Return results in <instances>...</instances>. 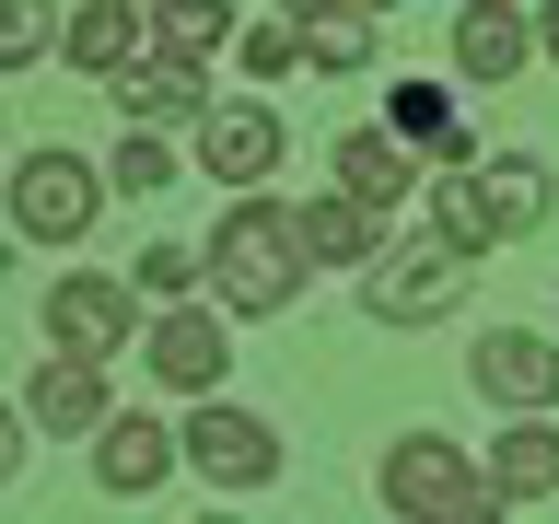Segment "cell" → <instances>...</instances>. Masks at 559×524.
I'll return each instance as SVG.
<instances>
[{"instance_id": "1", "label": "cell", "mask_w": 559, "mask_h": 524, "mask_svg": "<svg viewBox=\"0 0 559 524\" xmlns=\"http://www.w3.org/2000/svg\"><path fill=\"white\" fill-rule=\"evenodd\" d=\"M304 279H314V245H304V222H292V199L234 187L222 234H210V303L222 314H292Z\"/></svg>"}, {"instance_id": "2", "label": "cell", "mask_w": 559, "mask_h": 524, "mask_svg": "<svg viewBox=\"0 0 559 524\" xmlns=\"http://www.w3.org/2000/svg\"><path fill=\"white\" fill-rule=\"evenodd\" d=\"M548 222V164L536 152H501V164H454L443 187H431V234L466 245V257H489V245H513Z\"/></svg>"}, {"instance_id": "3", "label": "cell", "mask_w": 559, "mask_h": 524, "mask_svg": "<svg viewBox=\"0 0 559 524\" xmlns=\"http://www.w3.org/2000/svg\"><path fill=\"white\" fill-rule=\"evenodd\" d=\"M373 501H384V513H408V524H478V513H501V489H489V454L443 443V431H408V443H384Z\"/></svg>"}, {"instance_id": "4", "label": "cell", "mask_w": 559, "mask_h": 524, "mask_svg": "<svg viewBox=\"0 0 559 524\" xmlns=\"http://www.w3.org/2000/svg\"><path fill=\"white\" fill-rule=\"evenodd\" d=\"M105 199H117V187H105V164L94 152H59V140H47V152H24V164H12V234L24 245H82L105 222Z\"/></svg>"}, {"instance_id": "5", "label": "cell", "mask_w": 559, "mask_h": 524, "mask_svg": "<svg viewBox=\"0 0 559 524\" xmlns=\"http://www.w3.org/2000/svg\"><path fill=\"white\" fill-rule=\"evenodd\" d=\"M466 269H478V257H466V245H384L373 269H361V303L384 314V326H443L454 303H466Z\"/></svg>"}, {"instance_id": "6", "label": "cell", "mask_w": 559, "mask_h": 524, "mask_svg": "<svg viewBox=\"0 0 559 524\" xmlns=\"http://www.w3.org/2000/svg\"><path fill=\"white\" fill-rule=\"evenodd\" d=\"M175 443H187V466H199L210 489H269L280 478V431L257 408H222V396H210V408H187V431H175Z\"/></svg>"}, {"instance_id": "7", "label": "cell", "mask_w": 559, "mask_h": 524, "mask_svg": "<svg viewBox=\"0 0 559 524\" xmlns=\"http://www.w3.org/2000/svg\"><path fill=\"white\" fill-rule=\"evenodd\" d=\"M280 152H292V117L257 105V94H234V105H210V117H199V175H222V187H269Z\"/></svg>"}, {"instance_id": "8", "label": "cell", "mask_w": 559, "mask_h": 524, "mask_svg": "<svg viewBox=\"0 0 559 524\" xmlns=\"http://www.w3.org/2000/svg\"><path fill=\"white\" fill-rule=\"evenodd\" d=\"M47 338L82 349V361H117V349L140 338V303H129V279H105V269H70L59 291H47Z\"/></svg>"}, {"instance_id": "9", "label": "cell", "mask_w": 559, "mask_h": 524, "mask_svg": "<svg viewBox=\"0 0 559 524\" xmlns=\"http://www.w3.org/2000/svg\"><path fill=\"white\" fill-rule=\"evenodd\" d=\"M466 384H478L489 408H559V338H536V326H489V338L466 349Z\"/></svg>"}, {"instance_id": "10", "label": "cell", "mask_w": 559, "mask_h": 524, "mask_svg": "<svg viewBox=\"0 0 559 524\" xmlns=\"http://www.w3.org/2000/svg\"><path fill=\"white\" fill-rule=\"evenodd\" d=\"M443 47H454V82L501 94V82H524V59H536V12H513V0H466Z\"/></svg>"}, {"instance_id": "11", "label": "cell", "mask_w": 559, "mask_h": 524, "mask_svg": "<svg viewBox=\"0 0 559 524\" xmlns=\"http://www.w3.org/2000/svg\"><path fill=\"white\" fill-rule=\"evenodd\" d=\"M152 338V373L175 384V396H222V373H234V338H222V303H175L140 326Z\"/></svg>"}, {"instance_id": "12", "label": "cell", "mask_w": 559, "mask_h": 524, "mask_svg": "<svg viewBox=\"0 0 559 524\" xmlns=\"http://www.w3.org/2000/svg\"><path fill=\"white\" fill-rule=\"evenodd\" d=\"M24 419H35V431H59V443H94L105 419H117V408H105V361H82V349L35 361V373H24Z\"/></svg>"}, {"instance_id": "13", "label": "cell", "mask_w": 559, "mask_h": 524, "mask_svg": "<svg viewBox=\"0 0 559 524\" xmlns=\"http://www.w3.org/2000/svg\"><path fill=\"white\" fill-rule=\"evenodd\" d=\"M175 454H187V443H175V419L117 408V419L94 431V489H105V501H140V489H164V466H175Z\"/></svg>"}, {"instance_id": "14", "label": "cell", "mask_w": 559, "mask_h": 524, "mask_svg": "<svg viewBox=\"0 0 559 524\" xmlns=\"http://www.w3.org/2000/svg\"><path fill=\"white\" fill-rule=\"evenodd\" d=\"M117 117H129V129H199V117H210V70L152 47V59L117 70Z\"/></svg>"}, {"instance_id": "15", "label": "cell", "mask_w": 559, "mask_h": 524, "mask_svg": "<svg viewBox=\"0 0 559 524\" xmlns=\"http://www.w3.org/2000/svg\"><path fill=\"white\" fill-rule=\"evenodd\" d=\"M140 47H152V12H140V0H82V12L59 24V59L94 70V82H117Z\"/></svg>"}, {"instance_id": "16", "label": "cell", "mask_w": 559, "mask_h": 524, "mask_svg": "<svg viewBox=\"0 0 559 524\" xmlns=\"http://www.w3.org/2000/svg\"><path fill=\"white\" fill-rule=\"evenodd\" d=\"M292 222H304L314 269H373V257H384V210H373V199H349V187H326V199H304Z\"/></svg>"}, {"instance_id": "17", "label": "cell", "mask_w": 559, "mask_h": 524, "mask_svg": "<svg viewBox=\"0 0 559 524\" xmlns=\"http://www.w3.org/2000/svg\"><path fill=\"white\" fill-rule=\"evenodd\" d=\"M489 489H501V513L513 501H559V431L536 408H513V431L489 443Z\"/></svg>"}, {"instance_id": "18", "label": "cell", "mask_w": 559, "mask_h": 524, "mask_svg": "<svg viewBox=\"0 0 559 524\" xmlns=\"http://www.w3.org/2000/svg\"><path fill=\"white\" fill-rule=\"evenodd\" d=\"M408 175H419V140H396V129H349L338 140V187H349V199L396 210V199H408Z\"/></svg>"}, {"instance_id": "19", "label": "cell", "mask_w": 559, "mask_h": 524, "mask_svg": "<svg viewBox=\"0 0 559 524\" xmlns=\"http://www.w3.org/2000/svg\"><path fill=\"white\" fill-rule=\"evenodd\" d=\"M384 129L419 140V152H443V164H466V117H454L443 82H396V94H384Z\"/></svg>"}, {"instance_id": "20", "label": "cell", "mask_w": 559, "mask_h": 524, "mask_svg": "<svg viewBox=\"0 0 559 524\" xmlns=\"http://www.w3.org/2000/svg\"><path fill=\"white\" fill-rule=\"evenodd\" d=\"M234 35H245V24L222 12V0H164V12H152V47H164V59H199V70L222 59Z\"/></svg>"}, {"instance_id": "21", "label": "cell", "mask_w": 559, "mask_h": 524, "mask_svg": "<svg viewBox=\"0 0 559 524\" xmlns=\"http://www.w3.org/2000/svg\"><path fill=\"white\" fill-rule=\"evenodd\" d=\"M105 187H117V199H164V187H175V140L164 129H129L117 152H105Z\"/></svg>"}, {"instance_id": "22", "label": "cell", "mask_w": 559, "mask_h": 524, "mask_svg": "<svg viewBox=\"0 0 559 524\" xmlns=\"http://www.w3.org/2000/svg\"><path fill=\"white\" fill-rule=\"evenodd\" d=\"M373 35H384L373 0H349V12H326V24L304 35V59H314V70H361V59H373Z\"/></svg>"}, {"instance_id": "23", "label": "cell", "mask_w": 559, "mask_h": 524, "mask_svg": "<svg viewBox=\"0 0 559 524\" xmlns=\"http://www.w3.org/2000/svg\"><path fill=\"white\" fill-rule=\"evenodd\" d=\"M35 59H59V12L47 0H0V70H35Z\"/></svg>"}, {"instance_id": "24", "label": "cell", "mask_w": 559, "mask_h": 524, "mask_svg": "<svg viewBox=\"0 0 559 524\" xmlns=\"http://www.w3.org/2000/svg\"><path fill=\"white\" fill-rule=\"evenodd\" d=\"M234 59H245V82H280V70H304V24H292V12H269V24L234 35Z\"/></svg>"}, {"instance_id": "25", "label": "cell", "mask_w": 559, "mask_h": 524, "mask_svg": "<svg viewBox=\"0 0 559 524\" xmlns=\"http://www.w3.org/2000/svg\"><path fill=\"white\" fill-rule=\"evenodd\" d=\"M199 279H210V257H187V245H152L140 257V291H164V303H187Z\"/></svg>"}, {"instance_id": "26", "label": "cell", "mask_w": 559, "mask_h": 524, "mask_svg": "<svg viewBox=\"0 0 559 524\" xmlns=\"http://www.w3.org/2000/svg\"><path fill=\"white\" fill-rule=\"evenodd\" d=\"M24 431H35V419H24V408H0V489L24 478Z\"/></svg>"}, {"instance_id": "27", "label": "cell", "mask_w": 559, "mask_h": 524, "mask_svg": "<svg viewBox=\"0 0 559 524\" xmlns=\"http://www.w3.org/2000/svg\"><path fill=\"white\" fill-rule=\"evenodd\" d=\"M280 12H292V24H326V12H349V0H280Z\"/></svg>"}, {"instance_id": "28", "label": "cell", "mask_w": 559, "mask_h": 524, "mask_svg": "<svg viewBox=\"0 0 559 524\" xmlns=\"http://www.w3.org/2000/svg\"><path fill=\"white\" fill-rule=\"evenodd\" d=\"M536 47H548V59H559V0H548V12H536Z\"/></svg>"}, {"instance_id": "29", "label": "cell", "mask_w": 559, "mask_h": 524, "mask_svg": "<svg viewBox=\"0 0 559 524\" xmlns=\"http://www.w3.org/2000/svg\"><path fill=\"white\" fill-rule=\"evenodd\" d=\"M373 12H396V0H373Z\"/></svg>"}]
</instances>
